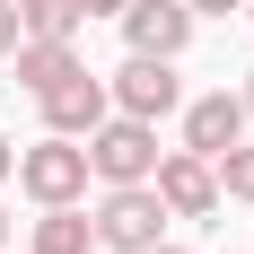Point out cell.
<instances>
[{
    "mask_svg": "<svg viewBox=\"0 0 254 254\" xmlns=\"http://www.w3.org/2000/svg\"><path fill=\"white\" fill-rule=\"evenodd\" d=\"M176 210L158 202V184H105V202H97V246H114V254H140V246H158V228H167Z\"/></svg>",
    "mask_w": 254,
    "mask_h": 254,
    "instance_id": "6da1fadb",
    "label": "cell"
},
{
    "mask_svg": "<svg viewBox=\"0 0 254 254\" xmlns=\"http://www.w3.org/2000/svg\"><path fill=\"white\" fill-rule=\"evenodd\" d=\"M88 167H97L105 184H149V176H158V123L105 114V123L88 131Z\"/></svg>",
    "mask_w": 254,
    "mask_h": 254,
    "instance_id": "7a4b0ae2",
    "label": "cell"
},
{
    "mask_svg": "<svg viewBox=\"0 0 254 254\" xmlns=\"http://www.w3.org/2000/svg\"><path fill=\"white\" fill-rule=\"evenodd\" d=\"M88 140H70V131H44L35 149H18V184L35 193V202H79L88 193Z\"/></svg>",
    "mask_w": 254,
    "mask_h": 254,
    "instance_id": "3957f363",
    "label": "cell"
},
{
    "mask_svg": "<svg viewBox=\"0 0 254 254\" xmlns=\"http://www.w3.org/2000/svg\"><path fill=\"white\" fill-rule=\"evenodd\" d=\"M105 88H114V114H140V123H158V114H176V105H184V79H176L167 53H131Z\"/></svg>",
    "mask_w": 254,
    "mask_h": 254,
    "instance_id": "277c9868",
    "label": "cell"
},
{
    "mask_svg": "<svg viewBox=\"0 0 254 254\" xmlns=\"http://www.w3.org/2000/svg\"><path fill=\"white\" fill-rule=\"evenodd\" d=\"M149 184H158V202L176 210V219H210V210H219V167H210L202 149H167Z\"/></svg>",
    "mask_w": 254,
    "mask_h": 254,
    "instance_id": "5b68a950",
    "label": "cell"
},
{
    "mask_svg": "<svg viewBox=\"0 0 254 254\" xmlns=\"http://www.w3.org/2000/svg\"><path fill=\"white\" fill-rule=\"evenodd\" d=\"M35 105H44V131H70V140H88V131L105 123V105H114V88H105L97 70H70V79H53V88H44Z\"/></svg>",
    "mask_w": 254,
    "mask_h": 254,
    "instance_id": "8992f818",
    "label": "cell"
},
{
    "mask_svg": "<svg viewBox=\"0 0 254 254\" xmlns=\"http://www.w3.org/2000/svg\"><path fill=\"white\" fill-rule=\"evenodd\" d=\"M193 0H123V35H131V53H167L176 62L184 44H193Z\"/></svg>",
    "mask_w": 254,
    "mask_h": 254,
    "instance_id": "52a82bcc",
    "label": "cell"
},
{
    "mask_svg": "<svg viewBox=\"0 0 254 254\" xmlns=\"http://www.w3.org/2000/svg\"><path fill=\"white\" fill-rule=\"evenodd\" d=\"M237 140H246V97H237V88H210V97L184 105V149L219 158V149H237Z\"/></svg>",
    "mask_w": 254,
    "mask_h": 254,
    "instance_id": "ba28073f",
    "label": "cell"
},
{
    "mask_svg": "<svg viewBox=\"0 0 254 254\" xmlns=\"http://www.w3.org/2000/svg\"><path fill=\"white\" fill-rule=\"evenodd\" d=\"M9 62H18V88H26V97H44L53 79H70V70H79V53L62 44V35H26Z\"/></svg>",
    "mask_w": 254,
    "mask_h": 254,
    "instance_id": "9c48e42d",
    "label": "cell"
},
{
    "mask_svg": "<svg viewBox=\"0 0 254 254\" xmlns=\"http://www.w3.org/2000/svg\"><path fill=\"white\" fill-rule=\"evenodd\" d=\"M35 254H97V228L79 219V202H44V219H35Z\"/></svg>",
    "mask_w": 254,
    "mask_h": 254,
    "instance_id": "30bf717a",
    "label": "cell"
},
{
    "mask_svg": "<svg viewBox=\"0 0 254 254\" xmlns=\"http://www.w3.org/2000/svg\"><path fill=\"white\" fill-rule=\"evenodd\" d=\"M79 18H88L79 0H18V26H26V35H62V44H70Z\"/></svg>",
    "mask_w": 254,
    "mask_h": 254,
    "instance_id": "8fae6325",
    "label": "cell"
},
{
    "mask_svg": "<svg viewBox=\"0 0 254 254\" xmlns=\"http://www.w3.org/2000/svg\"><path fill=\"white\" fill-rule=\"evenodd\" d=\"M210 167H219V202H254V149H246V140H237V149H219Z\"/></svg>",
    "mask_w": 254,
    "mask_h": 254,
    "instance_id": "7c38bea8",
    "label": "cell"
},
{
    "mask_svg": "<svg viewBox=\"0 0 254 254\" xmlns=\"http://www.w3.org/2000/svg\"><path fill=\"white\" fill-rule=\"evenodd\" d=\"M18 44H26V26H18V0H0V62H9Z\"/></svg>",
    "mask_w": 254,
    "mask_h": 254,
    "instance_id": "4fadbf2b",
    "label": "cell"
},
{
    "mask_svg": "<svg viewBox=\"0 0 254 254\" xmlns=\"http://www.w3.org/2000/svg\"><path fill=\"white\" fill-rule=\"evenodd\" d=\"M228 9H246V0H193V18H228Z\"/></svg>",
    "mask_w": 254,
    "mask_h": 254,
    "instance_id": "5bb4252c",
    "label": "cell"
},
{
    "mask_svg": "<svg viewBox=\"0 0 254 254\" xmlns=\"http://www.w3.org/2000/svg\"><path fill=\"white\" fill-rule=\"evenodd\" d=\"M79 9H88V18H123V0H79Z\"/></svg>",
    "mask_w": 254,
    "mask_h": 254,
    "instance_id": "9a60e30c",
    "label": "cell"
},
{
    "mask_svg": "<svg viewBox=\"0 0 254 254\" xmlns=\"http://www.w3.org/2000/svg\"><path fill=\"white\" fill-rule=\"evenodd\" d=\"M9 176H18V149H9V140H0V184H9Z\"/></svg>",
    "mask_w": 254,
    "mask_h": 254,
    "instance_id": "2e32d148",
    "label": "cell"
},
{
    "mask_svg": "<svg viewBox=\"0 0 254 254\" xmlns=\"http://www.w3.org/2000/svg\"><path fill=\"white\" fill-rule=\"evenodd\" d=\"M237 97H246V114H254V70H246V88H237Z\"/></svg>",
    "mask_w": 254,
    "mask_h": 254,
    "instance_id": "e0dca14e",
    "label": "cell"
},
{
    "mask_svg": "<svg viewBox=\"0 0 254 254\" xmlns=\"http://www.w3.org/2000/svg\"><path fill=\"white\" fill-rule=\"evenodd\" d=\"M140 254H184V246H140Z\"/></svg>",
    "mask_w": 254,
    "mask_h": 254,
    "instance_id": "ac0fdd59",
    "label": "cell"
},
{
    "mask_svg": "<svg viewBox=\"0 0 254 254\" xmlns=\"http://www.w3.org/2000/svg\"><path fill=\"white\" fill-rule=\"evenodd\" d=\"M0 246H9V210H0Z\"/></svg>",
    "mask_w": 254,
    "mask_h": 254,
    "instance_id": "d6986e66",
    "label": "cell"
},
{
    "mask_svg": "<svg viewBox=\"0 0 254 254\" xmlns=\"http://www.w3.org/2000/svg\"><path fill=\"white\" fill-rule=\"evenodd\" d=\"M246 18H254V0H246Z\"/></svg>",
    "mask_w": 254,
    "mask_h": 254,
    "instance_id": "ffe728a7",
    "label": "cell"
}]
</instances>
